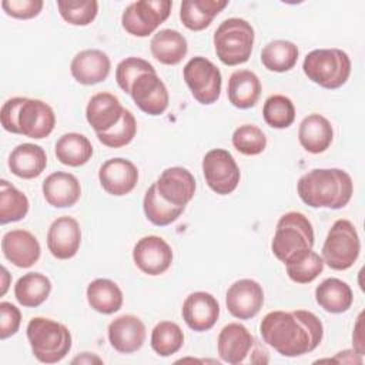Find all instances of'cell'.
I'll return each instance as SVG.
<instances>
[{"label":"cell","mask_w":365,"mask_h":365,"mask_svg":"<svg viewBox=\"0 0 365 365\" xmlns=\"http://www.w3.org/2000/svg\"><path fill=\"white\" fill-rule=\"evenodd\" d=\"M24 101H26V97H13V98H9L3 104L1 111H0V120H1V125L6 131L13 133V134H20L17 118H19V113H20V108Z\"/></svg>","instance_id":"obj_46"},{"label":"cell","mask_w":365,"mask_h":365,"mask_svg":"<svg viewBox=\"0 0 365 365\" xmlns=\"http://www.w3.org/2000/svg\"><path fill=\"white\" fill-rule=\"evenodd\" d=\"M227 6V0H184L180 6V19L188 30L201 31Z\"/></svg>","instance_id":"obj_29"},{"label":"cell","mask_w":365,"mask_h":365,"mask_svg":"<svg viewBox=\"0 0 365 365\" xmlns=\"http://www.w3.org/2000/svg\"><path fill=\"white\" fill-rule=\"evenodd\" d=\"M29 198L7 180L0 181V224L23 220L29 212Z\"/></svg>","instance_id":"obj_37"},{"label":"cell","mask_w":365,"mask_h":365,"mask_svg":"<svg viewBox=\"0 0 365 365\" xmlns=\"http://www.w3.org/2000/svg\"><path fill=\"white\" fill-rule=\"evenodd\" d=\"M81 244V230L76 218L63 215L56 218L47 231V248L57 259L73 258Z\"/></svg>","instance_id":"obj_18"},{"label":"cell","mask_w":365,"mask_h":365,"mask_svg":"<svg viewBox=\"0 0 365 365\" xmlns=\"http://www.w3.org/2000/svg\"><path fill=\"white\" fill-rule=\"evenodd\" d=\"M262 341L279 355L294 358L312 352L322 341L324 325L311 311H271L261 324Z\"/></svg>","instance_id":"obj_1"},{"label":"cell","mask_w":365,"mask_h":365,"mask_svg":"<svg viewBox=\"0 0 365 365\" xmlns=\"http://www.w3.org/2000/svg\"><path fill=\"white\" fill-rule=\"evenodd\" d=\"M225 305L232 317L238 319H251L264 305V289L254 279H238L228 288Z\"/></svg>","instance_id":"obj_13"},{"label":"cell","mask_w":365,"mask_h":365,"mask_svg":"<svg viewBox=\"0 0 365 365\" xmlns=\"http://www.w3.org/2000/svg\"><path fill=\"white\" fill-rule=\"evenodd\" d=\"M298 140L302 148L311 154L327 151L334 140V130L329 120L317 113L307 115L299 124Z\"/></svg>","instance_id":"obj_25"},{"label":"cell","mask_w":365,"mask_h":365,"mask_svg":"<svg viewBox=\"0 0 365 365\" xmlns=\"http://www.w3.org/2000/svg\"><path fill=\"white\" fill-rule=\"evenodd\" d=\"M44 3L43 0H3L1 7L7 16L29 20L40 14Z\"/></svg>","instance_id":"obj_44"},{"label":"cell","mask_w":365,"mask_h":365,"mask_svg":"<svg viewBox=\"0 0 365 365\" xmlns=\"http://www.w3.org/2000/svg\"><path fill=\"white\" fill-rule=\"evenodd\" d=\"M298 47L289 40H272L261 51V63L275 73H285L294 68L298 61Z\"/></svg>","instance_id":"obj_34"},{"label":"cell","mask_w":365,"mask_h":365,"mask_svg":"<svg viewBox=\"0 0 365 365\" xmlns=\"http://www.w3.org/2000/svg\"><path fill=\"white\" fill-rule=\"evenodd\" d=\"M254 37V29L247 20L230 17L214 33L215 54L227 66L242 64L251 57Z\"/></svg>","instance_id":"obj_6"},{"label":"cell","mask_w":365,"mask_h":365,"mask_svg":"<svg viewBox=\"0 0 365 365\" xmlns=\"http://www.w3.org/2000/svg\"><path fill=\"white\" fill-rule=\"evenodd\" d=\"M220 358L231 365L240 364H268V351L255 336L240 322L225 325L217 339Z\"/></svg>","instance_id":"obj_4"},{"label":"cell","mask_w":365,"mask_h":365,"mask_svg":"<svg viewBox=\"0 0 365 365\" xmlns=\"http://www.w3.org/2000/svg\"><path fill=\"white\" fill-rule=\"evenodd\" d=\"M87 302L100 314H114L123 305V291L108 278H97L87 287Z\"/></svg>","instance_id":"obj_31"},{"label":"cell","mask_w":365,"mask_h":365,"mask_svg":"<svg viewBox=\"0 0 365 365\" xmlns=\"http://www.w3.org/2000/svg\"><path fill=\"white\" fill-rule=\"evenodd\" d=\"M314 240L311 221L302 212L289 211L281 215L277 222L271 250L281 262H285L297 252L312 250Z\"/></svg>","instance_id":"obj_7"},{"label":"cell","mask_w":365,"mask_h":365,"mask_svg":"<svg viewBox=\"0 0 365 365\" xmlns=\"http://www.w3.org/2000/svg\"><path fill=\"white\" fill-rule=\"evenodd\" d=\"M170 0H138L130 3L121 16L123 29L135 37H147L163 24L171 13Z\"/></svg>","instance_id":"obj_9"},{"label":"cell","mask_w":365,"mask_h":365,"mask_svg":"<svg viewBox=\"0 0 365 365\" xmlns=\"http://www.w3.org/2000/svg\"><path fill=\"white\" fill-rule=\"evenodd\" d=\"M202 174L207 185L220 195H228L235 191L241 178L232 154L224 148L210 150L204 155Z\"/></svg>","instance_id":"obj_11"},{"label":"cell","mask_w":365,"mask_h":365,"mask_svg":"<svg viewBox=\"0 0 365 365\" xmlns=\"http://www.w3.org/2000/svg\"><path fill=\"white\" fill-rule=\"evenodd\" d=\"M130 96L135 106L148 115H161L170 101L167 86L157 73L141 74L133 83Z\"/></svg>","instance_id":"obj_14"},{"label":"cell","mask_w":365,"mask_h":365,"mask_svg":"<svg viewBox=\"0 0 365 365\" xmlns=\"http://www.w3.org/2000/svg\"><path fill=\"white\" fill-rule=\"evenodd\" d=\"M1 278H3V288H1V295H4L6 294V291H7V287H9V278H10V274L7 272V269H6V267H3L1 268Z\"/></svg>","instance_id":"obj_50"},{"label":"cell","mask_w":365,"mask_h":365,"mask_svg":"<svg viewBox=\"0 0 365 365\" xmlns=\"http://www.w3.org/2000/svg\"><path fill=\"white\" fill-rule=\"evenodd\" d=\"M57 160L68 167H80L90 161L93 145L90 140L80 133H66L56 143Z\"/></svg>","instance_id":"obj_33"},{"label":"cell","mask_w":365,"mask_h":365,"mask_svg":"<svg viewBox=\"0 0 365 365\" xmlns=\"http://www.w3.org/2000/svg\"><path fill=\"white\" fill-rule=\"evenodd\" d=\"M76 362H80V364H91V362H101V359L98 358V356H96V355H91L90 352H83V355L81 356H77V358H74L73 359V364H76Z\"/></svg>","instance_id":"obj_49"},{"label":"cell","mask_w":365,"mask_h":365,"mask_svg":"<svg viewBox=\"0 0 365 365\" xmlns=\"http://www.w3.org/2000/svg\"><path fill=\"white\" fill-rule=\"evenodd\" d=\"M150 50L157 61L167 66H175L185 57L188 44L180 31L164 29L153 36L150 41Z\"/></svg>","instance_id":"obj_28"},{"label":"cell","mask_w":365,"mask_h":365,"mask_svg":"<svg viewBox=\"0 0 365 365\" xmlns=\"http://www.w3.org/2000/svg\"><path fill=\"white\" fill-rule=\"evenodd\" d=\"M182 344L184 334L175 322L161 321L151 331V348L160 356H170L178 352Z\"/></svg>","instance_id":"obj_38"},{"label":"cell","mask_w":365,"mask_h":365,"mask_svg":"<svg viewBox=\"0 0 365 365\" xmlns=\"http://www.w3.org/2000/svg\"><path fill=\"white\" fill-rule=\"evenodd\" d=\"M111 70V61L107 53L97 48H87L77 53L70 64L73 78L84 86H93L104 81Z\"/></svg>","instance_id":"obj_21"},{"label":"cell","mask_w":365,"mask_h":365,"mask_svg":"<svg viewBox=\"0 0 365 365\" xmlns=\"http://www.w3.org/2000/svg\"><path fill=\"white\" fill-rule=\"evenodd\" d=\"M133 259L141 272L155 277L164 274L171 267L173 250L164 238L147 235L134 245Z\"/></svg>","instance_id":"obj_12"},{"label":"cell","mask_w":365,"mask_h":365,"mask_svg":"<svg viewBox=\"0 0 365 365\" xmlns=\"http://www.w3.org/2000/svg\"><path fill=\"white\" fill-rule=\"evenodd\" d=\"M289 279L297 284H309L324 271V259L312 250L294 254L285 262Z\"/></svg>","instance_id":"obj_35"},{"label":"cell","mask_w":365,"mask_h":365,"mask_svg":"<svg viewBox=\"0 0 365 365\" xmlns=\"http://www.w3.org/2000/svg\"><path fill=\"white\" fill-rule=\"evenodd\" d=\"M315 301L327 312L342 314L354 301L351 287L339 278H327L315 288Z\"/></svg>","instance_id":"obj_30"},{"label":"cell","mask_w":365,"mask_h":365,"mask_svg":"<svg viewBox=\"0 0 365 365\" xmlns=\"http://www.w3.org/2000/svg\"><path fill=\"white\" fill-rule=\"evenodd\" d=\"M302 70L315 84L327 90H335L348 81L351 58L339 48H317L305 56Z\"/></svg>","instance_id":"obj_5"},{"label":"cell","mask_w":365,"mask_h":365,"mask_svg":"<svg viewBox=\"0 0 365 365\" xmlns=\"http://www.w3.org/2000/svg\"><path fill=\"white\" fill-rule=\"evenodd\" d=\"M46 151L37 144H19L9 155V168L19 178H36L46 170Z\"/></svg>","instance_id":"obj_26"},{"label":"cell","mask_w":365,"mask_h":365,"mask_svg":"<svg viewBox=\"0 0 365 365\" xmlns=\"http://www.w3.org/2000/svg\"><path fill=\"white\" fill-rule=\"evenodd\" d=\"M98 180L106 192L121 197L131 192L137 185L138 170L130 160L110 158L101 164Z\"/></svg>","instance_id":"obj_19"},{"label":"cell","mask_w":365,"mask_h":365,"mask_svg":"<svg viewBox=\"0 0 365 365\" xmlns=\"http://www.w3.org/2000/svg\"><path fill=\"white\" fill-rule=\"evenodd\" d=\"M51 292V281L41 272H27L14 285L17 302L26 308L41 305Z\"/></svg>","instance_id":"obj_32"},{"label":"cell","mask_w":365,"mask_h":365,"mask_svg":"<svg viewBox=\"0 0 365 365\" xmlns=\"http://www.w3.org/2000/svg\"><path fill=\"white\" fill-rule=\"evenodd\" d=\"M262 117L264 121L272 128H288L295 120V106L287 96H269L264 103Z\"/></svg>","instance_id":"obj_39"},{"label":"cell","mask_w":365,"mask_h":365,"mask_svg":"<svg viewBox=\"0 0 365 365\" xmlns=\"http://www.w3.org/2000/svg\"><path fill=\"white\" fill-rule=\"evenodd\" d=\"M181 314L190 329L204 332L211 329L218 321L220 304L212 294L195 291L184 299Z\"/></svg>","instance_id":"obj_16"},{"label":"cell","mask_w":365,"mask_h":365,"mask_svg":"<svg viewBox=\"0 0 365 365\" xmlns=\"http://www.w3.org/2000/svg\"><path fill=\"white\" fill-rule=\"evenodd\" d=\"M361 241L355 225L345 220H336L322 245V259L335 271L351 268L359 257Z\"/></svg>","instance_id":"obj_8"},{"label":"cell","mask_w":365,"mask_h":365,"mask_svg":"<svg viewBox=\"0 0 365 365\" xmlns=\"http://www.w3.org/2000/svg\"><path fill=\"white\" fill-rule=\"evenodd\" d=\"M110 345L120 354H133L145 342V325L131 314L117 317L108 324L107 329Z\"/></svg>","instance_id":"obj_20"},{"label":"cell","mask_w":365,"mask_h":365,"mask_svg":"<svg viewBox=\"0 0 365 365\" xmlns=\"http://www.w3.org/2000/svg\"><path fill=\"white\" fill-rule=\"evenodd\" d=\"M158 194L175 207H184L195 194V178L184 167L165 168L154 182Z\"/></svg>","instance_id":"obj_17"},{"label":"cell","mask_w":365,"mask_h":365,"mask_svg":"<svg viewBox=\"0 0 365 365\" xmlns=\"http://www.w3.org/2000/svg\"><path fill=\"white\" fill-rule=\"evenodd\" d=\"M124 113V107L120 100L111 93L94 94L86 107V118L93 130L97 133L108 131L114 127Z\"/></svg>","instance_id":"obj_24"},{"label":"cell","mask_w":365,"mask_h":365,"mask_svg":"<svg viewBox=\"0 0 365 365\" xmlns=\"http://www.w3.org/2000/svg\"><path fill=\"white\" fill-rule=\"evenodd\" d=\"M44 200L56 208L73 207L81 195V185L76 175L56 171L46 177L41 185Z\"/></svg>","instance_id":"obj_23"},{"label":"cell","mask_w":365,"mask_h":365,"mask_svg":"<svg viewBox=\"0 0 365 365\" xmlns=\"http://www.w3.org/2000/svg\"><path fill=\"white\" fill-rule=\"evenodd\" d=\"M362 319H364V312H361L356 318V322L354 325V332H352V344H354V349L359 354L364 355L365 352V339H364V325H362Z\"/></svg>","instance_id":"obj_47"},{"label":"cell","mask_w":365,"mask_h":365,"mask_svg":"<svg viewBox=\"0 0 365 365\" xmlns=\"http://www.w3.org/2000/svg\"><path fill=\"white\" fill-rule=\"evenodd\" d=\"M137 133V121L133 113L127 108H124V113L120 118V121L111 127L108 131L97 133L98 141L110 148H120L133 141Z\"/></svg>","instance_id":"obj_40"},{"label":"cell","mask_w":365,"mask_h":365,"mask_svg":"<svg viewBox=\"0 0 365 365\" xmlns=\"http://www.w3.org/2000/svg\"><path fill=\"white\" fill-rule=\"evenodd\" d=\"M1 251L13 265L30 268L41 254L38 240L27 230H11L3 235Z\"/></svg>","instance_id":"obj_22"},{"label":"cell","mask_w":365,"mask_h":365,"mask_svg":"<svg viewBox=\"0 0 365 365\" xmlns=\"http://www.w3.org/2000/svg\"><path fill=\"white\" fill-rule=\"evenodd\" d=\"M182 77L200 104L208 106L220 98L222 77L220 68L211 60L202 56L190 58L184 66Z\"/></svg>","instance_id":"obj_10"},{"label":"cell","mask_w":365,"mask_h":365,"mask_svg":"<svg viewBox=\"0 0 365 365\" xmlns=\"http://www.w3.org/2000/svg\"><path fill=\"white\" fill-rule=\"evenodd\" d=\"M26 332L34 358L43 364L60 362L71 349L68 328L51 318H31Z\"/></svg>","instance_id":"obj_3"},{"label":"cell","mask_w":365,"mask_h":365,"mask_svg":"<svg viewBox=\"0 0 365 365\" xmlns=\"http://www.w3.org/2000/svg\"><path fill=\"white\" fill-rule=\"evenodd\" d=\"M334 362L342 364H362V355H359L355 349H345L336 354Z\"/></svg>","instance_id":"obj_48"},{"label":"cell","mask_w":365,"mask_h":365,"mask_svg":"<svg viewBox=\"0 0 365 365\" xmlns=\"http://www.w3.org/2000/svg\"><path fill=\"white\" fill-rule=\"evenodd\" d=\"M21 322L20 309L11 302L1 301L0 302V339L4 341L9 336L14 335Z\"/></svg>","instance_id":"obj_45"},{"label":"cell","mask_w":365,"mask_h":365,"mask_svg":"<svg viewBox=\"0 0 365 365\" xmlns=\"http://www.w3.org/2000/svg\"><path fill=\"white\" fill-rule=\"evenodd\" d=\"M17 124L21 135L41 140L48 137L54 130L56 114L53 108L43 100L26 98L20 108Z\"/></svg>","instance_id":"obj_15"},{"label":"cell","mask_w":365,"mask_h":365,"mask_svg":"<svg viewBox=\"0 0 365 365\" xmlns=\"http://www.w3.org/2000/svg\"><path fill=\"white\" fill-rule=\"evenodd\" d=\"M304 204L312 208H344L352 198L354 182L341 168H314L305 173L297 184Z\"/></svg>","instance_id":"obj_2"},{"label":"cell","mask_w":365,"mask_h":365,"mask_svg":"<svg viewBox=\"0 0 365 365\" xmlns=\"http://www.w3.org/2000/svg\"><path fill=\"white\" fill-rule=\"evenodd\" d=\"M144 73H157L154 66L140 57H125L117 64L115 80L120 88L130 94L133 83Z\"/></svg>","instance_id":"obj_43"},{"label":"cell","mask_w":365,"mask_h":365,"mask_svg":"<svg viewBox=\"0 0 365 365\" xmlns=\"http://www.w3.org/2000/svg\"><path fill=\"white\" fill-rule=\"evenodd\" d=\"M227 94L234 107L241 110L251 108L261 96V81L251 70H237L230 76Z\"/></svg>","instance_id":"obj_27"},{"label":"cell","mask_w":365,"mask_h":365,"mask_svg":"<svg viewBox=\"0 0 365 365\" xmlns=\"http://www.w3.org/2000/svg\"><path fill=\"white\" fill-rule=\"evenodd\" d=\"M57 7L60 16L73 26H88L94 21L98 13V3L96 0H58Z\"/></svg>","instance_id":"obj_41"},{"label":"cell","mask_w":365,"mask_h":365,"mask_svg":"<svg viewBox=\"0 0 365 365\" xmlns=\"http://www.w3.org/2000/svg\"><path fill=\"white\" fill-rule=\"evenodd\" d=\"M232 145L244 155H258L267 147V137L259 127L244 124L232 133Z\"/></svg>","instance_id":"obj_42"},{"label":"cell","mask_w":365,"mask_h":365,"mask_svg":"<svg viewBox=\"0 0 365 365\" xmlns=\"http://www.w3.org/2000/svg\"><path fill=\"white\" fill-rule=\"evenodd\" d=\"M143 210L150 222L158 227L168 225L174 222L185 210L184 207H175L167 202L157 191L155 184H151L144 194Z\"/></svg>","instance_id":"obj_36"}]
</instances>
